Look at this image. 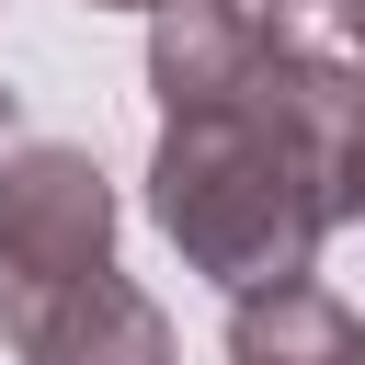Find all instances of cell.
I'll use <instances>...</instances> for the list:
<instances>
[{"instance_id":"6da1fadb","label":"cell","mask_w":365,"mask_h":365,"mask_svg":"<svg viewBox=\"0 0 365 365\" xmlns=\"http://www.w3.org/2000/svg\"><path fill=\"white\" fill-rule=\"evenodd\" d=\"M148 103V217L217 297L308 274L365 194V57L285 0H160Z\"/></svg>"},{"instance_id":"7a4b0ae2","label":"cell","mask_w":365,"mask_h":365,"mask_svg":"<svg viewBox=\"0 0 365 365\" xmlns=\"http://www.w3.org/2000/svg\"><path fill=\"white\" fill-rule=\"evenodd\" d=\"M114 262V182L68 137H0V285H68Z\"/></svg>"},{"instance_id":"3957f363","label":"cell","mask_w":365,"mask_h":365,"mask_svg":"<svg viewBox=\"0 0 365 365\" xmlns=\"http://www.w3.org/2000/svg\"><path fill=\"white\" fill-rule=\"evenodd\" d=\"M0 342L23 365H171V308L103 262L68 285H0Z\"/></svg>"},{"instance_id":"277c9868","label":"cell","mask_w":365,"mask_h":365,"mask_svg":"<svg viewBox=\"0 0 365 365\" xmlns=\"http://www.w3.org/2000/svg\"><path fill=\"white\" fill-rule=\"evenodd\" d=\"M228 365H365V308L319 274H274L228 297Z\"/></svg>"},{"instance_id":"5b68a950","label":"cell","mask_w":365,"mask_h":365,"mask_svg":"<svg viewBox=\"0 0 365 365\" xmlns=\"http://www.w3.org/2000/svg\"><path fill=\"white\" fill-rule=\"evenodd\" d=\"M331 34H342V46L365 57V0H331Z\"/></svg>"},{"instance_id":"8992f818","label":"cell","mask_w":365,"mask_h":365,"mask_svg":"<svg viewBox=\"0 0 365 365\" xmlns=\"http://www.w3.org/2000/svg\"><path fill=\"white\" fill-rule=\"evenodd\" d=\"M0 137H23V103H11V91H0Z\"/></svg>"},{"instance_id":"52a82bcc","label":"cell","mask_w":365,"mask_h":365,"mask_svg":"<svg viewBox=\"0 0 365 365\" xmlns=\"http://www.w3.org/2000/svg\"><path fill=\"white\" fill-rule=\"evenodd\" d=\"M91 11H160V0H91Z\"/></svg>"},{"instance_id":"ba28073f","label":"cell","mask_w":365,"mask_h":365,"mask_svg":"<svg viewBox=\"0 0 365 365\" xmlns=\"http://www.w3.org/2000/svg\"><path fill=\"white\" fill-rule=\"evenodd\" d=\"M354 217H365V194H354Z\"/></svg>"}]
</instances>
